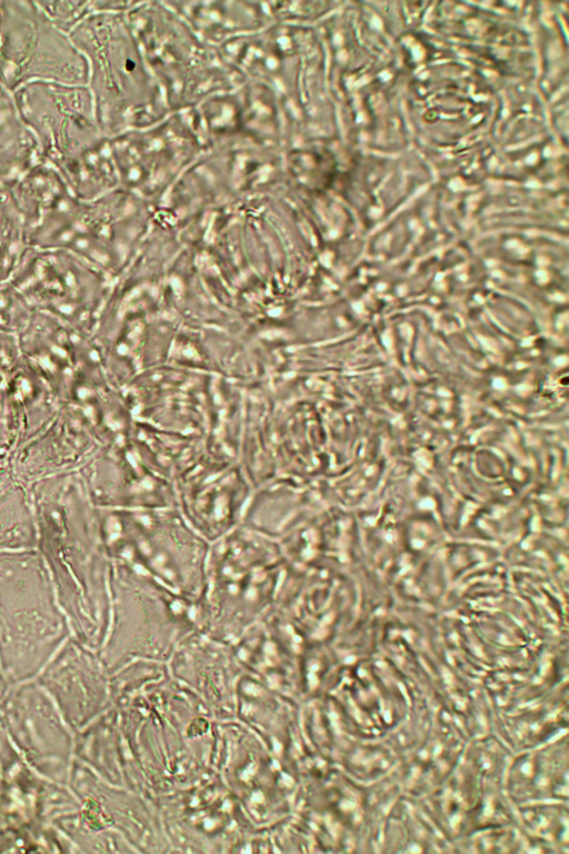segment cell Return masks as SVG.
<instances>
[{"mask_svg": "<svg viewBox=\"0 0 569 854\" xmlns=\"http://www.w3.org/2000/svg\"><path fill=\"white\" fill-rule=\"evenodd\" d=\"M87 81L83 54L38 2H0V82L11 93L34 82Z\"/></svg>", "mask_w": 569, "mask_h": 854, "instance_id": "cell-2", "label": "cell"}, {"mask_svg": "<svg viewBox=\"0 0 569 854\" xmlns=\"http://www.w3.org/2000/svg\"><path fill=\"white\" fill-rule=\"evenodd\" d=\"M38 161L36 141L20 117L13 93L0 82V185L8 187Z\"/></svg>", "mask_w": 569, "mask_h": 854, "instance_id": "cell-3", "label": "cell"}, {"mask_svg": "<svg viewBox=\"0 0 569 854\" xmlns=\"http://www.w3.org/2000/svg\"><path fill=\"white\" fill-rule=\"evenodd\" d=\"M39 158L79 198L89 200L114 185L110 142L97 137L87 86L34 82L13 93Z\"/></svg>", "mask_w": 569, "mask_h": 854, "instance_id": "cell-1", "label": "cell"}]
</instances>
